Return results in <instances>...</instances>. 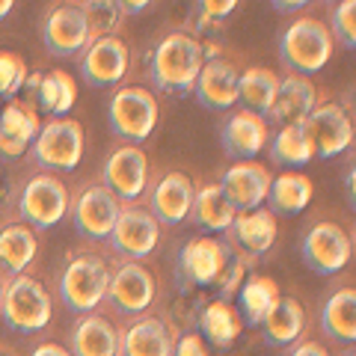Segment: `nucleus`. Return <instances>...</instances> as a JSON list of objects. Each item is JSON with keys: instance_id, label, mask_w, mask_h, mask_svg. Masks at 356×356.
I'll list each match as a JSON object with an SVG mask.
<instances>
[{"instance_id": "1", "label": "nucleus", "mask_w": 356, "mask_h": 356, "mask_svg": "<svg viewBox=\"0 0 356 356\" xmlns=\"http://www.w3.org/2000/svg\"><path fill=\"white\" fill-rule=\"evenodd\" d=\"M202 65H205L202 42L184 30H175L158 42L149 63V72L154 86L163 89V92L187 95L193 92V83L199 72H202Z\"/></svg>"}, {"instance_id": "2", "label": "nucleus", "mask_w": 356, "mask_h": 356, "mask_svg": "<svg viewBox=\"0 0 356 356\" xmlns=\"http://www.w3.org/2000/svg\"><path fill=\"white\" fill-rule=\"evenodd\" d=\"M0 318L18 332H42L54 318V297L36 276H9L0 282Z\"/></svg>"}, {"instance_id": "3", "label": "nucleus", "mask_w": 356, "mask_h": 356, "mask_svg": "<svg viewBox=\"0 0 356 356\" xmlns=\"http://www.w3.org/2000/svg\"><path fill=\"white\" fill-rule=\"evenodd\" d=\"M110 270L104 255L98 252H74L69 264L60 273V300L65 309L86 315L95 312L104 303L107 297V285H110Z\"/></svg>"}, {"instance_id": "4", "label": "nucleus", "mask_w": 356, "mask_h": 356, "mask_svg": "<svg viewBox=\"0 0 356 356\" xmlns=\"http://www.w3.org/2000/svg\"><path fill=\"white\" fill-rule=\"evenodd\" d=\"M332 57V36L324 21L318 18H297L280 36V60L291 69V74L321 72Z\"/></svg>"}, {"instance_id": "5", "label": "nucleus", "mask_w": 356, "mask_h": 356, "mask_svg": "<svg viewBox=\"0 0 356 356\" xmlns=\"http://www.w3.org/2000/svg\"><path fill=\"white\" fill-rule=\"evenodd\" d=\"M69 187L54 172H39L18 193V220L27 222L33 232H44L60 226L63 217L69 214Z\"/></svg>"}, {"instance_id": "6", "label": "nucleus", "mask_w": 356, "mask_h": 356, "mask_svg": "<svg viewBox=\"0 0 356 356\" xmlns=\"http://www.w3.org/2000/svg\"><path fill=\"white\" fill-rule=\"evenodd\" d=\"M300 255H303L309 270H315L318 276L341 273L353 259V238L339 222L321 220L309 226L303 241H300Z\"/></svg>"}, {"instance_id": "7", "label": "nucleus", "mask_w": 356, "mask_h": 356, "mask_svg": "<svg viewBox=\"0 0 356 356\" xmlns=\"http://www.w3.org/2000/svg\"><path fill=\"white\" fill-rule=\"evenodd\" d=\"M110 128L116 137L128 140L131 146L149 140L154 125H158V102L149 89L143 86H122L116 89V95L110 98V110H107Z\"/></svg>"}, {"instance_id": "8", "label": "nucleus", "mask_w": 356, "mask_h": 356, "mask_svg": "<svg viewBox=\"0 0 356 356\" xmlns=\"http://www.w3.org/2000/svg\"><path fill=\"white\" fill-rule=\"evenodd\" d=\"M104 300L119 315L128 318L146 315L154 306V300H158V280L143 261H119L110 270V285Z\"/></svg>"}, {"instance_id": "9", "label": "nucleus", "mask_w": 356, "mask_h": 356, "mask_svg": "<svg viewBox=\"0 0 356 356\" xmlns=\"http://www.w3.org/2000/svg\"><path fill=\"white\" fill-rule=\"evenodd\" d=\"M33 158L44 170L72 172L83 158V128L74 119H48L33 140Z\"/></svg>"}, {"instance_id": "10", "label": "nucleus", "mask_w": 356, "mask_h": 356, "mask_svg": "<svg viewBox=\"0 0 356 356\" xmlns=\"http://www.w3.org/2000/svg\"><path fill=\"white\" fill-rule=\"evenodd\" d=\"M107 241H110V247L116 250V255H122V261H143L146 255L158 250L161 222L154 220L149 208L125 202Z\"/></svg>"}, {"instance_id": "11", "label": "nucleus", "mask_w": 356, "mask_h": 356, "mask_svg": "<svg viewBox=\"0 0 356 356\" xmlns=\"http://www.w3.org/2000/svg\"><path fill=\"white\" fill-rule=\"evenodd\" d=\"M42 42L51 57H81L83 48L92 42L83 9L77 3H54L42 18Z\"/></svg>"}, {"instance_id": "12", "label": "nucleus", "mask_w": 356, "mask_h": 356, "mask_svg": "<svg viewBox=\"0 0 356 356\" xmlns=\"http://www.w3.org/2000/svg\"><path fill=\"white\" fill-rule=\"evenodd\" d=\"M229 252H232V243L220 241V238H191L187 241L184 250L178 252V270H175L184 291L214 285L222 264L229 259Z\"/></svg>"}, {"instance_id": "13", "label": "nucleus", "mask_w": 356, "mask_h": 356, "mask_svg": "<svg viewBox=\"0 0 356 356\" xmlns=\"http://www.w3.org/2000/svg\"><path fill=\"white\" fill-rule=\"evenodd\" d=\"M122 202L107 191L104 184H89L83 187L77 199L69 205L72 222L77 229V235H83L89 241H107L119 220Z\"/></svg>"}, {"instance_id": "14", "label": "nucleus", "mask_w": 356, "mask_h": 356, "mask_svg": "<svg viewBox=\"0 0 356 356\" xmlns=\"http://www.w3.org/2000/svg\"><path fill=\"white\" fill-rule=\"evenodd\" d=\"M303 125L312 137L315 154H321V158H336L353 143V119L339 102L315 104Z\"/></svg>"}, {"instance_id": "15", "label": "nucleus", "mask_w": 356, "mask_h": 356, "mask_svg": "<svg viewBox=\"0 0 356 356\" xmlns=\"http://www.w3.org/2000/svg\"><path fill=\"white\" fill-rule=\"evenodd\" d=\"M77 63L89 86H113L128 74L131 51L119 36H98L83 48Z\"/></svg>"}, {"instance_id": "16", "label": "nucleus", "mask_w": 356, "mask_h": 356, "mask_svg": "<svg viewBox=\"0 0 356 356\" xmlns=\"http://www.w3.org/2000/svg\"><path fill=\"white\" fill-rule=\"evenodd\" d=\"M178 332L161 315H137L119 327V356H172Z\"/></svg>"}, {"instance_id": "17", "label": "nucleus", "mask_w": 356, "mask_h": 356, "mask_svg": "<svg viewBox=\"0 0 356 356\" xmlns=\"http://www.w3.org/2000/svg\"><path fill=\"white\" fill-rule=\"evenodd\" d=\"M104 187L119 202H134L149 187V161L140 146H119L104 163Z\"/></svg>"}, {"instance_id": "18", "label": "nucleus", "mask_w": 356, "mask_h": 356, "mask_svg": "<svg viewBox=\"0 0 356 356\" xmlns=\"http://www.w3.org/2000/svg\"><path fill=\"white\" fill-rule=\"evenodd\" d=\"M273 175L259 161H238L232 163L220 178V187L226 193L229 205L238 211H255L267 202V191H270Z\"/></svg>"}, {"instance_id": "19", "label": "nucleus", "mask_w": 356, "mask_h": 356, "mask_svg": "<svg viewBox=\"0 0 356 356\" xmlns=\"http://www.w3.org/2000/svg\"><path fill=\"white\" fill-rule=\"evenodd\" d=\"M65 348L72 356H119V327L102 312L77 315Z\"/></svg>"}, {"instance_id": "20", "label": "nucleus", "mask_w": 356, "mask_h": 356, "mask_svg": "<svg viewBox=\"0 0 356 356\" xmlns=\"http://www.w3.org/2000/svg\"><path fill=\"white\" fill-rule=\"evenodd\" d=\"M276 235H280V222H276V214L270 208L241 211L229 226V243L238 247L243 255H250V259H259L270 250L276 243Z\"/></svg>"}, {"instance_id": "21", "label": "nucleus", "mask_w": 356, "mask_h": 356, "mask_svg": "<svg viewBox=\"0 0 356 356\" xmlns=\"http://www.w3.org/2000/svg\"><path fill=\"white\" fill-rule=\"evenodd\" d=\"M238 69L222 57L205 60L202 72H199L193 83L196 102L208 110H229L238 104Z\"/></svg>"}, {"instance_id": "22", "label": "nucleus", "mask_w": 356, "mask_h": 356, "mask_svg": "<svg viewBox=\"0 0 356 356\" xmlns=\"http://www.w3.org/2000/svg\"><path fill=\"white\" fill-rule=\"evenodd\" d=\"M267 137H270L267 119L261 113H252V110H235L220 134L226 154L238 161H252V154H259L267 146Z\"/></svg>"}, {"instance_id": "23", "label": "nucleus", "mask_w": 356, "mask_h": 356, "mask_svg": "<svg viewBox=\"0 0 356 356\" xmlns=\"http://www.w3.org/2000/svg\"><path fill=\"white\" fill-rule=\"evenodd\" d=\"M318 104V92L312 81H306L303 74H288L285 81H280V89H276L273 104L267 107V125H294V122H306V116L312 113V107Z\"/></svg>"}, {"instance_id": "24", "label": "nucleus", "mask_w": 356, "mask_h": 356, "mask_svg": "<svg viewBox=\"0 0 356 356\" xmlns=\"http://www.w3.org/2000/svg\"><path fill=\"white\" fill-rule=\"evenodd\" d=\"M193 181L187 172H166L152 191V202L149 211L154 220L163 226H178L191 214V202H193Z\"/></svg>"}, {"instance_id": "25", "label": "nucleus", "mask_w": 356, "mask_h": 356, "mask_svg": "<svg viewBox=\"0 0 356 356\" xmlns=\"http://www.w3.org/2000/svg\"><path fill=\"white\" fill-rule=\"evenodd\" d=\"M39 128H42V122L36 110L27 102H13L0 113V152L9 161H18L30 149V143L36 140Z\"/></svg>"}, {"instance_id": "26", "label": "nucleus", "mask_w": 356, "mask_h": 356, "mask_svg": "<svg viewBox=\"0 0 356 356\" xmlns=\"http://www.w3.org/2000/svg\"><path fill=\"white\" fill-rule=\"evenodd\" d=\"M196 327H199V336H202L208 344H214L220 350H229L232 344L241 339L243 318H241V312L232 306V300L211 297V300H205L202 312H199Z\"/></svg>"}, {"instance_id": "27", "label": "nucleus", "mask_w": 356, "mask_h": 356, "mask_svg": "<svg viewBox=\"0 0 356 356\" xmlns=\"http://www.w3.org/2000/svg\"><path fill=\"white\" fill-rule=\"evenodd\" d=\"M306 330H309V315L297 297H280L276 306L270 309V315L261 321V332L267 344H273V348H291L294 341L306 336Z\"/></svg>"}, {"instance_id": "28", "label": "nucleus", "mask_w": 356, "mask_h": 356, "mask_svg": "<svg viewBox=\"0 0 356 356\" xmlns=\"http://www.w3.org/2000/svg\"><path fill=\"white\" fill-rule=\"evenodd\" d=\"M36 252H39V238L27 222L9 220L0 226V273H6V280L24 273L33 264V259H36Z\"/></svg>"}, {"instance_id": "29", "label": "nucleus", "mask_w": 356, "mask_h": 356, "mask_svg": "<svg viewBox=\"0 0 356 356\" xmlns=\"http://www.w3.org/2000/svg\"><path fill=\"white\" fill-rule=\"evenodd\" d=\"M321 330H324L327 339L339 341V344L356 341V288L350 282L332 288L330 297L324 300V309H321Z\"/></svg>"}, {"instance_id": "30", "label": "nucleus", "mask_w": 356, "mask_h": 356, "mask_svg": "<svg viewBox=\"0 0 356 356\" xmlns=\"http://www.w3.org/2000/svg\"><path fill=\"white\" fill-rule=\"evenodd\" d=\"M238 312L243 318V324H252V327H261V321L270 315V309L276 306L280 300V285H276L273 276H264V273H250L247 280L241 282L238 288Z\"/></svg>"}, {"instance_id": "31", "label": "nucleus", "mask_w": 356, "mask_h": 356, "mask_svg": "<svg viewBox=\"0 0 356 356\" xmlns=\"http://www.w3.org/2000/svg\"><path fill=\"white\" fill-rule=\"evenodd\" d=\"M235 214L238 211L229 205L220 181H214V184H202L199 191H193V202H191L187 220H193L196 226L211 229V232H229Z\"/></svg>"}, {"instance_id": "32", "label": "nucleus", "mask_w": 356, "mask_h": 356, "mask_svg": "<svg viewBox=\"0 0 356 356\" xmlns=\"http://www.w3.org/2000/svg\"><path fill=\"white\" fill-rule=\"evenodd\" d=\"M312 196H315V184L303 172H282L270 181L267 191V205L273 214H300L306 211Z\"/></svg>"}, {"instance_id": "33", "label": "nucleus", "mask_w": 356, "mask_h": 356, "mask_svg": "<svg viewBox=\"0 0 356 356\" xmlns=\"http://www.w3.org/2000/svg\"><path fill=\"white\" fill-rule=\"evenodd\" d=\"M280 81L282 77H276L270 69H264V65H252V69L238 74V102L247 104V110H252V113L264 116L267 107H270L273 98H276Z\"/></svg>"}, {"instance_id": "34", "label": "nucleus", "mask_w": 356, "mask_h": 356, "mask_svg": "<svg viewBox=\"0 0 356 356\" xmlns=\"http://www.w3.org/2000/svg\"><path fill=\"white\" fill-rule=\"evenodd\" d=\"M270 158L273 163H282V166H306L315 158V146H312V137L303 122L282 125L276 131V137L270 143Z\"/></svg>"}, {"instance_id": "35", "label": "nucleus", "mask_w": 356, "mask_h": 356, "mask_svg": "<svg viewBox=\"0 0 356 356\" xmlns=\"http://www.w3.org/2000/svg\"><path fill=\"white\" fill-rule=\"evenodd\" d=\"M36 102L42 110L54 113V119H63L77 102V83L69 72L63 69H54L48 74H42V83H39V92H36Z\"/></svg>"}, {"instance_id": "36", "label": "nucleus", "mask_w": 356, "mask_h": 356, "mask_svg": "<svg viewBox=\"0 0 356 356\" xmlns=\"http://www.w3.org/2000/svg\"><path fill=\"white\" fill-rule=\"evenodd\" d=\"M250 273H252V259H250V255H243L238 247H232L229 259H226V264H222V270H220L217 282H214V288H217V300L235 297V294H238V288H241V282L247 280Z\"/></svg>"}, {"instance_id": "37", "label": "nucleus", "mask_w": 356, "mask_h": 356, "mask_svg": "<svg viewBox=\"0 0 356 356\" xmlns=\"http://www.w3.org/2000/svg\"><path fill=\"white\" fill-rule=\"evenodd\" d=\"M81 9H83V18L89 24L92 39L113 36V30L119 27V21H122V9H119L116 0H83Z\"/></svg>"}, {"instance_id": "38", "label": "nucleus", "mask_w": 356, "mask_h": 356, "mask_svg": "<svg viewBox=\"0 0 356 356\" xmlns=\"http://www.w3.org/2000/svg\"><path fill=\"white\" fill-rule=\"evenodd\" d=\"M330 36L341 42V48H356V0H339L330 15Z\"/></svg>"}, {"instance_id": "39", "label": "nucleus", "mask_w": 356, "mask_h": 356, "mask_svg": "<svg viewBox=\"0 0 356 356\" xmlns=\"http://www.w3.org/2000/svg\"><path fill=\"white\" fill-rule=\"evenodd\" d=\"M27 63L13 51H0V95L13 98L24 89L27 81Z\"/></svg>"}, {"instance_id": "40", "label": "nucleus", "mask_w": 356, "mask_h": 356, "mask_svg": "<svg viewBox=\"0 0 356 356\" xmlns=\"http://www.w3.org/2000/svg\"><path fill=\"white\" fill-rule=\"evenodd\" d=\"M172 356H208V341L199 336V330H184L175 336Z\"/></svg>"}, {"instance_id": "41", "label": "nucleus", "mask_w": 356, "mask_h": 356, "mask_svg": "<svg viewBox=\"0 0 356 356\" xmlns=\"http://www.w3.org/2000/svg\"><path fill=\"white\" fill-rule=\"evenodd\" d=\"M196 3H199V15L205 21H222L235 13L241 0H196Z\"/></svg>"}, {"instance_id": "42", "label": "nucleus", "mask_w": 356, "mask_h": 356, "mask_svg": "<svg viewBox=\"0 0 356 356\" xmlns=\"http://www.w3.org/2000/svg\"><path fill=\"white\" fill-rule=\"evenodd\" d=\"M285 356H332V353L327 350V344H321L318 339H300L288 348Z\"/></svg>"}, {"instance_id": "43", "label": "nucleus", "mask_w": 356, "mask_h": 356, "mask_svg": "<svg viewBox=\"0 0 356 356\" xmlns=\"http://www.w3.org/2000/svg\"><path fill=\"white\" fill-rule=\"evenodd\" d=\"M30 356H72L69 353V348L65 344H57V341H42V344H36L33 348V353Z\"/></svg>"}, {"instance_id": "44", "label": "nucleus", "mask_w": 356, "mask_h": 356, "mask_svg": "<svg viewBox=\"0 0 356 356\" xmlns=\"http://www.w3.org/2000/svg\"><path fill=\"white\" fill-rule=\"evenodd\" d=\"M122 15H137V13H146V9L154 3V0H116Z\"/></svg>"}, {"instance_id": "45", "label": "nucleus", "mask_w": 356, "mask_h": 356, "mask_svg": "<svg viewBox=\"0 0 356 356\" xmlns=\"http://www.w3.org/2000/svg\"><path fill=\"white\" fill-rule=\"evenodd\" d=\"M270 3H273V9H280V13H297V9H303L312 0H270Z\"/></svg>"}, {"instance_id": "46", "label": "nucleus", "mask_w": 356, "mask_h": 356, "mask_svg": "<svg viewBox=\"0 0 356 356\" xmlns=\"http://www.w3.org/2000/svg\"><path fill=\"white\" fill-rule=\"evenodd\" d=\"M39 83H42V72H36V74H27L24 89H27V95H30V98H36V92H39Z\"/></svg>"}, {"instance_id": "47", "label": "nucleus", "mask_w": 356, "mask_h": 356, "mask_svg": "<svg viewBox=\"0 0 356 356\" xmlns=\"http://www.w3.org/2000/svg\"><path fill=\"white\" fill-rule=\"evenodd\" d=\"M13 6H15V0H0V21L13 13Z\"/></svg>"}, {"instance_id": "48", "label": "nucleus", "mask_w": 356, "mask_h": 356, "mask_svg": "<svg viewBox=\"0 0 356 356\" xmlns=\"http://www.w3.org/2000/svg\"><path fill=\"white\" fill-rule=\"evenodd\" d=\"M0 356H18L15 350H9V348H3V344H0Z\"/></svg>"}, {"instance_id": "49", "label": "nucleus", "mask_w": 356, "mask_h": 356, "mask_svg": "<svg viewBox=\"0 0 356 356\" xmlns=\"http://www.w3.org/2000/svg\"><path fill=\"white\" fill-rule=\"evenodd\" d=\"M341 356H356V350H353V344H348V350H344Z\"/></svg>"}, {"instance_id": "50", "label": "nucleus", "mask_w": 356, "mask_h": 356, "mask_svg": "<svg viewBox=\"0 0 356 356\" xmlns=\"http://www.w3.org/2000/svg\"><path fill=\"white\" fill-rule=\"evenodd\" d=\"M321 3H339V0H321Z\"/></svg>"}, {"instance_id": "51", "label": "nucleus", "mask_w": 356, "mask_h": 356, "mask_svg": "<svg viewBox=\"0 0 356 356\" xmlns=\"http://www.w3.org/2000/svg\"><path fill=\"white\" fill-rule=\"evenodd\" d=\"M81 3H83V0H81Z\"/></svg>"}]
</instances>
